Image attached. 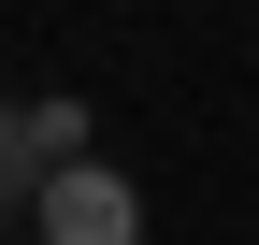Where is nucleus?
Masks as SVG:
<instances>
[{
  "label": "nucleus",
  "mask_w": 259,
  "mask_h": 245,
  "mask_svg": "<svg viewBox=\"0 0 259 245\" xmlns=\"http://www.w3.org/2000/svg\"><path fill=\"white\" fill-rule=\"evenodd\" d=\"M29 217H44V245H144V188L101 173V159H58L29 188Z\"/></svg>",
  "instance_id": "f257e3e1"
},
{
  "label": "nucleus",
  "mask_w": 259,
  "mask_h": 245,
  "mask_svg": "<svg viewBox=\"0 0 259 245\" xmlns=\"http://www.w3.org/2000/svg\"><path fill=\"white\" fill-rule=\"evenodd\" d=\"M58 159H87V101H0V188H44Z\"/></svg>",
  "instance_id": "f03ea898"
}]
</instances>
